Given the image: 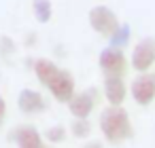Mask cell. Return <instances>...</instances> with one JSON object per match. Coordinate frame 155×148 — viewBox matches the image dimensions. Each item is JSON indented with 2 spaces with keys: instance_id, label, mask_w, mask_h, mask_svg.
I'll return each instance as SVG.
<instances>
[{
  "instance_id": "4",
  "label": "cell",
  "mask_w": 155,
  "mask_h": 148,
  "mask_svg": "<svg viewBox=\"0 0 155 148\" xmlns=\"http://www.w3.org/2000/svg\"><path fill=\"white\" fill-rule=\"evenodd\" d=\"M130 95L138 106H149L155 99V74L153 72H138V76L130 83Z\"/></svg>"
},
{
  "instance_id": "17",
  "label": "cell",
  "mask_w": 155,
  "mask_h": 148,
  "mask_svg": "<svg viewBox=\"0 0 155 148\" xmlns=\"http://www.w3.org/2000/svg\"><path fill=\"white\" fill-rule=\"evenodd\" d=\"M5 116H7V102H5L2 95H0V127H2V123H5Z\"/></svg>"
},
{
  "instance_id": "9",
  "label": "cell",
  "mask_w": 155,
  "mask_h": 148,
  "mask_svg": "<svg viewBox=\"0 0 155 148\" xmlns=\"http://www.w3.org/2000/svg\"><path fill=\"white\" fill-rule=\"evenodd\" d=\"M11 140L21 146V148H41L43 146V135L36 127L32 125H19L11 131Z\"/></svg>"
},
{
  "instance_id": "8",
  "label": "cell",
  "mask_w": 155,
  "mask_h": 148,
  "mask_svg": "<svg viewBox=\"0 0 155 148\" xmlns=\"http://www.w3.org/2000/svg\"><path fill=\"white\" fill-rule=\"evenodd\" d=\"M17 108L24 114H38V112L47 110V99L43 97V93H38L34 89H21L17 95Z\"/></svg>"
},
{
  "instance_id": "10",
  "label": "cell",
  "mask_w": 155,
  "mask_h": 148,
  "mask_svg": "<svg viewBox=\"0 0 155 148\" xmlns=\"http://www.w3.org/2000/svg\"><path fill=\"white\" fill-rule=\"evenodd\" d=\"M102 91H104V97H106L108 104L121 106L125 102V95H127V87H125L123 76H106L104 85H102Z\"/></svg>"
},
{
  "instance_id": "1",
  "label": "cell",
  "mask_w": 155,
  "mask_h": 148,
  "mask_svg": "<svg viewBox=\"0 0 155 148\" xmlns=\"http://www.w3.org/2000/svg\"><path fill=\"white\" fill-rule=\"evenodd\" d=\"M98 127L108 144H121V142L134 137V125L123 106L108 104L98 116Z\"/></svg>"
},
{
  "instance_id": "13",
  "label": "cell",
  "mask_w": 155,
  "mask_h": 148,
  "mask_svg": "<svg viewBox=\"0 0 155 148\" xmlns=\"http://www.w3.org/2000/svg\"><path fill=\"white\" fill-rule=\"evenodd\" d=\"M130 38H132V28H130V24H119V26L113 30V34L108 36V43H110L113 47L123 49V47L130 43Z\"/></svg>"
},
{
  "instance_id": "15",
  "label": "cell",
  "mask_w": 155,
  "mask_h": 148,
  "mask_svg": "<svg viewBox=\"0 0 155 148\" xmlns=\"http://www.w3.org/2000/svg\"><path fill=\"white\" fill-rule=\"evenodd\" d=\"M66 127L64 125H51L47 131H45V140L49 142V144H60V142H64L66 140Z\"/></svg>"
},
{
  "instance_id": "2",
  "label": "cell",
  "mask_w": 155,
  "mask_h": 148,
  "mask_svg": "<svg viewBox=\"0 0 155 148\" xmlns=\"http://www.w3.org/2000/svg\"><path fill=\"white\" fill-rule=\"evenodd\" d=\"M98 66H100V70H102L106 76H123L125 70H127V59H125L123 49L108 45L106 49L100 51V55H98Z\"/></svg>"
},
{
  "instance_id": "7",
  "label": "cell",
  "mask_w": 155,
  "mask_h": 148,
  "mask_svg": "<svg viewBox=\"0 0 155 148\" xmlns=\"http://www.w3.org/2000/svg\"><path fill=\"white\" fill-rule=\"evenodd\" d=\"M89 26L94 28V32H98L100 36L108 38L113 34V30L119 26V19L113 13V9H108L104 5H98V7H94L89 11Z\"/></svg>"
},
{
  "instance_id": "6",
  "label": "cell",
  "mask_w": 155,
  "mask_h": 148,
  "mask_svg": "<svg viewBox=\"0 0 155 148\" xmlns=\"http://www.w3.org/2000/svg\"><path fill=\"white\" fill-rule=\"evenodd\" d=\"M98 95H100V91L96 87H89V89H83L79 93H72V97L66 102L70 114L77 116V118H87L91 114V110L96 108Z\"/></svg>"
},
{
  "instance_id": "11",
  "label": "cell",
  "mask_w": 155,
  "mask_h": 148,
  "mask_svg": "<svg viewBox=\"0 0 155 148\" xmlns=\"http://www.w3.org/2000/svg\"><path fill=\"white\" fill-rule=\"evenodd\" d=\"M34 66H32V70H34V74H36V78L43 83V85H47V80L51 78V74L58 70V66H55V61H51V59H47V57H41V59H34L32 61Z\"/></svg>"
},
{
  "instance_id": "5",
  "label": "cell",
  "mask_w": 155,
  "mask_h": 148,
  "mask_svg": "<svg viewBox=\"0 0 155 148\" xmlns=\"http://www.w3.org/2000/svg\"><path fill=\"white\" fill-rule=\"evenodd\" d=\"M130 66L136 72H147L155 66V38H142L134 45L130 55Z\"/></svg>"
},
{
  "instance_id": "16",
  "label": "cell",
  "mask_w": 155,
  "mask_h": 148,
  "mask_svg": "<svg viewBox=\"0 0 155 148\" xmlns=\"http://www.w3.org/2000/svg\"><path fill=\"white\" fill-rule=\"evenodd\" d=\"M13 53H15V43L9 36H2L0 38V55H2L5 59H9Z\"/></svg>"
},
{
  "instance_id": "14",
  "label": "cell",
  "mask_w": 155,
  "mask_h": 148,
  "mask_svg": "<svg viewBox=\"0 0 155 148\" xmlns=\"http://www.w3.org/2000/svg\"><path fill=\"white\" fill-rule=\"evenodd\" d=\"M70 133L79 140H85L87 135H91V125L87 118H77L72 116V123H70Z\"/></svg>"
},
{
  "instance_id": "12",
  "label": "cell",
  "mask_w": 155,
  "mask_h": 148,
  "mask_svg": "<svg viewBox=\"0 0 155 148\" xmlns=\"http://www.w3.org/2000/svg\"><path fill=\"white\" fill-rule=\"evenodd\" d=\"M32 13L38 24H49L53 17V7L49 0H32Z\"/></svg>"
},
{
  "instance_id": "3",
  "label": "cell",
  "mask_w": 155,
  "mask_h": 148,
  "mask_svg": "<svg viewBox=\"0 0 155 148\" xmlns=\"http://www.w3.org/2000/svg\"><path fill=\"white\" fill-rule=\"evenodd\" d=\"M45 87L49 89V93L53 95V99H58L60 104H66L72 97V93H74V76L68 70L58 68L51 74V78L47 80Z\"/></svg>"
}]
</instances>
